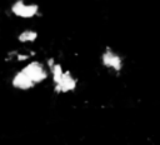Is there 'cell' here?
I'll return each mask as SVG.
<instances>
[{"label":"cell","mask_w":160,"mask_h":145,"mask_svg":"<svg viewBox=\"0 0 160 145\" xmlns=\"http://www.w3.org/2000/svg\"><path fill=\"white\" fill-rule=\"evenodd\" d=\"M100 64L110 74L119 75L125 66V60L119 51H116L111 46H105L100 54Z\"/></svg>","instance_id":"3"},{"label":"cell","mask_w":160,"mask_h":145,"mask_svg":"<svg viewBox=\"0 0 160 145\" xmlns=\"http://www.w3.org/2000/svg\"><path fill=\"white\" fill-rule=\"evenodd\" d=\"M45 62L50 71V79L54 92H56L58 95H66L76 90L79 80L69 69L64 68L54 58L48 59Z\"/></svg>","instance_id":"2"},{"label":"cell","mask_w":160,"mask_h":145,"mask_svg":"<svg viewBox=\"0 0 160 145\" xmlns=\"http://www.w3.org/2000/svg\"><path fill=\"white\" fill-rule=\"evenodd\" d=\"M50 78V71L46 62L32 59L24 64L11 78L10 84L14 89L20 91H28L35 86L42 84Z\"/></svg>","instance_id":"1"},{"label":"cell","mask_w":160,"mask_h":145,"mask_svg":"<svg viewBox=\"0 0 160 145\" xmlns=\"http://www.w3.org/2000/svg\"><path fill=\"white\" fill-rule=\"evenodd\" d=\"M38 38L39 32L32 28H25L16 35V40L19 44L24 45L22 48H25V45H32L38 40Z\"/></svg>","instance_id":"5"},{"label":"cell","mask_w":160,"mask_h":145,"mask_svg":"<svg viewBox=\"0 0 160 145\" xmlns=\"http://www.w3.org/2000/svg\"><path fill=\"white\" fill-rule=\"evenodd\" d=\"M9 10L12 16L22 20H30L40 16L41 14L40 6L36 2L26 1V0H15L14 2H11Z\"/></svg>","instance_id":"4"}]
</instances>
